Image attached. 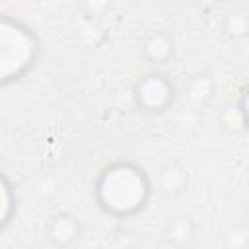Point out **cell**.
<instances>
[{
  "instance_id": "7",
  "label": "cell",
  "mask_w": 249,
  "mask_h": 249,
  "mask_svg": "<svg viewBox=\"0 0 249 249\" xmlns=\"http://www.w3.org/2000/svg\"><path fill=\"white\" fill-rule=\"evenodd\" d=\"M187 183V175H185V169L175 163V161H167L161 169H160V189L173 195V193H179L183 191Z\"/></svg>"
},
{
  "instance_id": "11",
  "label": "cell",
  "mask_w": 249,
  "mask_h": 249,
  "mask_svg": "<svg viewBox=\"0 0 249 249\" xmlns=\"http://www.w3.org/2000/svg\"><path fill=\"white\" fill-rule=\"evenodd\" d=\"M241 115H243L245 123L249 124V88L245 89V93H243V99H241Z\"/></svg>"
},
{
  "instance_id": "9",
  "label": "cell",
  "mask_w": 249,
  "mask_h": 249,
  "mask_svg": "<svg viewBox=\"0 0 249 249\" xmlns=\"http://www.w3.org/2000/svg\"><path fill=\"white\" fill-rule=\"evenodd\" d=\"M226 249H249V228L247 226H233L224 235Z\"/></svg>"
},
{
  "instance_id": "6",
  "label": "cell",
  "mask_w": 249,
  "mask_h": 249,
  "mask_svg": "<svg viewBox=\"0 0 249 249\" xmlns=\"http://www.w3.org/2000/svg\"><path fill=\"white\" fill-rule=\"evenodd\" d=\"M142 53L152 64H163L173 54V41L165 31H152L142 43Z\"/></svg>"
},
{
  "instance_id": "4",
  "label": "cell",
  "mask_w": 249,
  "mask_h": 249,
  "mask_svg": "<svg viewBox=\"0 0 249 249\" xmlns=\"http://www.w3.org/2000/svg\"><path fill=\"white\" fill-rule=\"evenodd\" d=\"M82 233V224L76 216L72 214H56L49 226H47V237L51 239L53 245L56 247H68L72 245Z\"/></svg>"
},
{
  "instance_id": "10",
  "label": "cell",
  "mask_w": 249,
  "mask_h": 249,
  "mask_svg": "<svg viewBox=\"0 0 249 249\" xmlns=\"http://www.w3.org/2000/svg\"><path fill=\"white\" fill-rule=\"evenodd\" d=\"M210 91H212V84L206 76H198L191 82L189 86V95L193 101H204L210 97Z\"/></svg>"
},
{
  "instance_id": "3",
  "label": "cell",
  "mask_w": 249,
  "mask_h": 249,
  "mask_svg": "<svg viewBox=\"0 0 249 249\" xmlns=\"http://www.w3.org/2000/svg\"><path fill=\"white\" fill-rule=\"evenodd\" d=\"M136 103L144 111H163L173 101V86L161 74H150L142 78L134 88Z\"/></svg>"
},
{
  "instance_id": "1",
  "label": "cell",
  "mask_w": 249,
  "mask_h": 249,
  "mask_svg": "<svg viewBox=\"0 0 249 249\" xmlns=\"http://www.w3.org/2000/svg\"><path fill=\"white\" fill-rule=\"evenodd\" d=\"M150 196V181L142 167L126 161L103 169L97 181L99 204L115 216L136 214Z\"/></svg>"
},
{
  "instance_id": "5",
  "label": "cell",
  "mask_w": 249,
  "mask_h": 249,
  "mask_svg": "<svg viewBox=\"0 0 249 249\" xmlns=\"http://www.w3.org/2000/svg\"><path fill=\"white\" fill-rule=\"evenodd\" d=\"M198 237L196 224L187 216L171 218L163 228V239L175 249H191Z\"/></svg>"
},
{
  "instance_id": "2",
  "label": "cell",
  "mask_w": 249,
  "mask_h": 249,
  "mask_svg": "<svg viewBox=\"0 0 249 249\" xmlns=\"http://www.w3.org/2000/svg\"><path fill=\"white\" fill-rule=\"evenodd\" d=\"M2 82L18 80L35 60L37 41L33 33L18 21H2Z\"/></svg>"
},
{
  "instance_id": "8",
  "label": "cell",
  "mask_w": 249,
  "mask_h": 249,
  "mask_svg": "<svg viewBox=\"0 0 249 249\" xmlns=\"http://www.w3.org/2000/svg\"><path fill=\"white\" fill-rule=\"evenodd\" d=\"M224 35L230 39H241L249 35V14L245 12H231L222 21Z\"/></svg>"
}]
</instances>
